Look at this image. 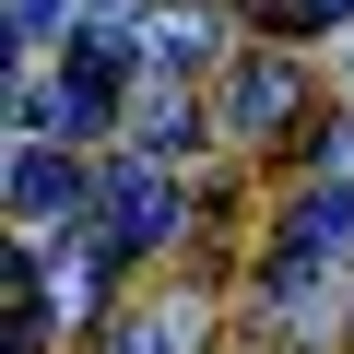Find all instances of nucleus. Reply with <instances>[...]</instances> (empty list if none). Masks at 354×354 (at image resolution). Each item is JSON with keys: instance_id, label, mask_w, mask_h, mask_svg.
<instances>
[{"instance_id": "obj_1", "label": "nucleus", "mask_w": 354, "mask_h": 354, "mask_svg": "<svg viewBox=\"0 0 354 354\" xmlns=\"http://www.w3.org/2000/svg\"><path fill=\"white\" fill-rule=\"evenodd\" d=\"M177 236V189H165V153H130L106 189H95V248H118V260H142V248H165Z\"/></svg>"}, {"instance_id": "obj_2", "label": "nucleus", "mask_w": 354, "mask_h": 354, "mask_svg": "<svg viewBox=\"0 0 354 354\" xmlns=\"http://www.w3.org/2000/svg\"><path fill=\"white\" fill-rule=\"evenodd\" d=\"M295 106H307V95H295V71H283V59H248V71L225 83V130H236V142L295 130Z\"/></svg>"}, {"instance_id": "obj_3", "label": "nucleus", "mask_w": 354, "mask_h": 354, "mask_svg": "<svg viewBox=\"0 0 354 354\" xmlns=\"http://www.w3.org/2000/svg\"><path fill=\"white\" fill-rule=\"evenodd\" d=\"M83 201H95V189H83V165H71L59 142H24V153H12V213H24V225L83 213Z\"/></svg>"}, {"instance_id": "obj_4", "label": "nucleus", "mask_w": 354, "mask_h": 354, "mask_svg": "<svg viewBox=\"0 0 354 354\" xmlns=\"http://www.w3.org/2000/svg\"><path fill=\"white\" fill-rule=\"evenodd\" d=\"M106 95H118V71H83V59H71V71H59V95H48V130H71V142H83V130H106Z\"/></svg>"}, {"instance_id": "obj_5", "label": "nucleus", "mask_w": 354, "mask_h": 354, "mask_svg": "<svg viewBox=\"0 0 354 354\" xmlns=\"http://www.w3.org/2000/svg\"><path fill=\"white\" fill-rule=\"evenodd\" d=\"M189 342H201V330H189V307H130L106 354H189Z\"/></svg>"}, {"instance_id": "obj_6", "label": "nucleus", "mask_w": 354, "mask_h": 354, "mask_svg": "<svg viewBox=\"0 0 354 354\" xmlns=\"http://www.w3.org/2000/svg\"><path fill=\"white\" fill-rule=\"evenodd\" d=\"M106 260H118V248H95V260H59V272H48L59 319H95V307H106Z\"/></svg>"}, {"instance_id": "obj_7", "label": "nucleus", "mask_w": 354, "mask_h": 354, "mask_svg": "<svg viewBox=\"0 0 354 354\" xmlns=\"http://www.w3.org/2000/svg\"><path fill=\"white\" fill-rule=\"evenodd\" d=\"M272 36H319V24H354V0H248Z\"/></svg>"}, {"instance_id": "obj_8", "label": "nucleus", "mask_w": 354, "mask_h": 354, "mask_svg": "<svg viewBox=\"0 0 354 354\" xmlns=\"http://www.w3.org/2000/svg\"><path fill=\"white\" fill-rule=\"evenodd\" d=\"M201 36H213V12H189V0L153 12V59H201Z\"/></svg>"}, {"instance_id": "obj_9", "label": "nucleus", "mask_w": 354, "mask_h": 354, "mask_svg": "<svg viewBox=\"0 0 354 354\" xmlns=\"http://www.w3.org/2000/svg\"><path fill=\"white\" fill-rule=\"evenodd\" d=\"M189 142H201V118H189V106H165V95L142 106V153H189Z\"/></svg>"}, {"instance_id": "obj_10", "label": "nucleus", "mask_w": 354, "mask_h": 354, "mask_svg": "<svg viewBox=\"0 0 354 354\" xmlns=\"http://www.w3.org/2000/svg\"><path fill=\"white\" fill-rule=\"evenodd\" d=\"M12 36L36 48V36H59V0H12Z\"/></svg>"}]
</instances>
